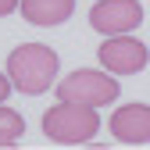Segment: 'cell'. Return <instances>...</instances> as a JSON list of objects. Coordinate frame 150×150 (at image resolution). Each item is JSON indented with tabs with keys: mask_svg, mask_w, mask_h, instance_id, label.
I'll return each mask as SVG.
<instances>
[{
	"mask_svg": "<svg viewBox=\"0 0 150 150\" xmlns=\"http://www.w3.org/2000/svg\"><path fill=\"white\" fill-rule=\"evenodd\" d=\"M22 132H25V118L18 115L14 107L0 104V146L18 143V139H22Z\"/></svg>",
	"mask_w": 150,
	"mask_h": 150,
	"instance_id": "obj_8",
	"label": "cell"
},
{
	"mask_svg": "<svg viewBox=\"0 0 150 150\" xmlns=\"http://www.w3.org/2000/svg\"><path fill=\"white\" fill-rule=\"evenodd\" d=\"M107 129L118 143H129V146L150 143V104H122L111 115Z\"/></svg>",
	"mask_w": 150,
	"mask_h": 150,
	"instance_id": "obj_6",
	"label": "cell"
},
{
	"mask_svg": "<svg viewBox=\"0 0 150 150\" xmlns=\"http://www.w3.org/2000/svg\"><path fill=\"white\" fill-rule=\"evenodd\" d=\"M11 89H14V82H11V75H4V71H0V104H4V100L11 97Z\"/></svg>",
	"mask_w": 150,
	"mask_h": 150,
	"instance_id": "obj_9",
	"label": "cell"
},
{
	"mask_svg": "<svg viewBox=\"0 0 150 150\" xmlns=\"http://www.w3.org/2000/svg\"><path fill=\"white\" fill-rule=\"evenodd\" d=\"M57 100H75V104H89V107H104L111 100H118V79L93 68H75L71 75L57 82Z\"/></svg>",
	"mask_w": 150,
	"mask_h": 150,
	"instance_id": "obj_3",
	"label": "cell"
},
{
	"mask_svg": "<svg viewBox=\"0 0 150 150\" xmlns=\"http://www.w3.org/2000/svg\"><path fill=\"white\" fill-rule=\"evenodd\" d=\"M97 129H100V115H97V107H89V104L57 100L54 107H47V115H43L47 139L64 143V146L89 143L93 136H97Z\"/></svg>",
	"mask_w": 150,
	"mask_h": 150,
	"instance_id": "obj_2",
	"label": "cell"
},
{
	"mask_svg": "<svg viewBox=\"0 0 150 150\" xmlns=\"http://www.w3.org/2000/svg\"><path fill=\"white\" fill-rule=\"evenodd\" d=\"M97 57H100V64H104L111 75H136V71H143V68H146L150 50L136 40V36L118 32V36H107V40L100 43Z\"/></svg>",
	"mask_w": 150,
	"mask_h": 150,
	"instance_id": "obj_4",
	"label": "cell"
},
{
	"mask_svg": "<svg viewBox=\"0 0 150 150\" xmlns=\"http://www.w3.org/2000/svg\"><path fill=\"white\" fill-rule=\"evenodd\" d=\"M89 25L100 36L132 32L143 25V4L139 0H97L89 7Z\"/></svg>",
	"mask_w": 150,
	"mask_h": 150,
	"instance_id": "obj_5",
	"label": "cell"
},
{
	"mask_svg": "<svg viewBox=\"0 0 150 150\" xmlns=\"http://www.w3.org/2000/svg\"><path fill=\"white\" fill-rule=\"evenodd\" d=\"M14 7H22V0H0V18H4V14H11Z\"/></svg>",
	"mask_w": 150,
	"mask_h": 150,
	"instance_id": "obj_10",
	"label": "cell"
},
{
	"mask_svg": "<svg viewBox=\"0 0 150 150\" xmlns=\"http://www.w3.org/2000/svg\"><path fill=\"white\" fill-rule=\"evenodd\" d=\"M75 11V0H22V18L29 25H61Z\"/></svg>",
	"mask_w": 150,
	"mask_h": 150,
	"instance_id": "obj_7",
	"label": "cell"
},
{
	"mask_svg": "<svg viewBox=\"0 0 150 150\" xmlns=\"http://www.w3.org/2000/svg\"><path fill=\"white\" fill-rule=\"evenodd\" d=\"M57 54H54L47 43H22L7 54V75L18 93H25V97H40L54 86L57 79Z\"/></svg>",
	"mask_w": 150,
	"mask_h": 150,
	"instance_id": "obj_1",
	"label": "cell"
}]
</instances>
